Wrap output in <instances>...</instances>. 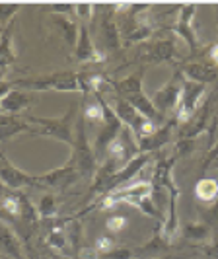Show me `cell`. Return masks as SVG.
<instances>
[{"instance_id": "cell-1", "label": "cell", "mask_w": 218, "mask_h": 259, "mask_svg": "<svg viewBox=\"0 0 218 259\" xmlns=\"http://www.w3.org/2000/svg\"><path fill=\"white\" fill-rule=\"evenodd\" d=\"M14 88H26V90L43 92H80L84 96H90L94 92H102L103 86H109V78L92 72H55V74H43L33 78H18L12 82Z\"/></svg>"}, {"instance_id": "cell-2", "label": "cell", "mask_w": 218, "mask_h": 259, "mask_svg": "<svg viewBox=\"0 0 218 259\" xmlns=\"http://www.w3.org/2000/svg\"><path fill=\"white\" fill-rule=\"evenodd\" d=\"M29 123L35 135H41V137H51V139H57V141H63L64 144L74 146V127H76V105L72 104L68 107V111L61 117H53V119H47V117H29Z\"/></svg>"}, {"instance_id": "cell-3", "label": "cell", "mask_w": 218, "mask_h": 259, "mask_svg": "<svg viewBox=\"0 0 218 259\" xmlns=\"http://www.w3.org/2000/svg\"><path fill=\"white\" fill-rule=\"evenodd\" d=\"M107 195L115 201V205L127 203V205H133L135 208H139L146 217H154V219H158V222H164L162 212H160L158 207L154 205V199H152V183L150 182L127 183V185H123L121 189H117V191L107 193Z\"/></svg>"}, {"instance_id": "cell-4", "label": "cell", "mask_w": 218, "mask_h": 259, "mask_svg": "<svg viewBox=\"0 0 218 259\" xmlns=\"http://www.w3.org/2000/svg\"><path fill=\"white\" fill-rule=\"evenodd\" d=\"M86 119L82 113L76 117V127H74V146H72V154L70 160L74 162L80 180H94L96 169H98V158L88 141V133H86Z\"/></svg>"}, {"instance_id": "cell-5", "label": "cell", "mask_w": 218, "mask_h": 259, "mask_svg": "<svg viewBox=\"0 0 218 259\" xmlns=\"http://www.w3.org/2000/svg\"><path fill=\"white\" fill-rule=\"evenodd\" d=\"M183 82H185L183 74H181L180 70H176V74L169 78L160 90H156L154 96L150 98L156 107V111L160 113L162 119H167L169 113H176L178 104H180L181 92H183Z\"/></svg>"}, {"instance_id": "cell-6", "label": "cell", "mask_w": 218, "mask_h": 259, "mask_svg": "<svg viewBox=\"0 0 218 259\" xmlns=\"http://www.w3.org/2000/svg\"><path fill=\"white\" fill-rule=\"evenodd\" d=\"M78 180H80V174H78L74 162L68 158V162L61 168H55L47 174L35 176V187L37 189H51V191H64L66 187L74 185Z\"/></svg>"}, {"instance_id": "cell-7", "label": "cell", "mask_w": 218, "mask_h": 259, "mask_svg": "<svg viewBox=\"0 0 218 259\" xmlns=\"http://www.w3.org/2000/svg\"><path fill=\"white\" fill-rule=\"evenodd\" d=\"M205 98V86L203 84H197V82H191V80H185L183 82V92H181L180 104H178V109H176V121L180 125H185L197 111L199 107V102Z\"/></svg>"}, {"instance_id": "cell-8", "label": "cell", "mask_w": 218, "mask_h": 259, "mask_svg": "<svg viewBox=\"0 0 218 259\" xmlns=\"http://www.w3.org/2000/svg\"><path fill=\"white\" fill-rule=\"evenodd\" d=\"M0 185L8 191H22L24 187H35V176H29L20 168H16L12 162L0 152Z\"/></svg>"}, {"instance_id": "cell-9", "label": "cell", "mask_w": 218, "mask_h": 259, "mask_svg": "<svg viewBox=\"0 0 218 259\" xmlns=\"http://www.w3.org/2000/svg\"><path fill=\"white\" fill-rule=\"evenodd\" d=\"M107 12L102 16L100 22V37L103 41V51L107 55H115L123 49V41H121V31H119V24L115 20V10L113 6H105Z\"/></svg>"}, {"instance_id": "cell-10", "label": "cell", "mask_w": 218, "mask_h": 259, "mask_svg": "<svg viewBox=\"0 0 218 259\" xmlns=\"http://www.w3.org/2000/svg\"><path fill=\"white\" fill-rule=\"evenodd\" d=\"M180 123L176 121V117H167L166 123L160 125L156 129L154 135L150 137H144V139H139V152L142 154H154V152H160L166 144L171 143V135H173V129L178 127Z\"/></svg>"}, {"instance_id": "cell-11", "label": "cell", "mask_w": 218, "mask_h": 259, "mask_svg": "<svg viewBox=\"0 0 218 259\" xmlns=\"http://www.w3.org/2000/svg\"><path fill=\"white\" fill-rule=\"evenodd\" d=\"M195 12H197L195 4L180 6V16H178V22L173 26V31L187 43L191 55H197V49H199V39H197V33L193 29V16H195Z\"/></svg>"}, {"instance_id": "cell-12", "label": "cell", "mask_w": 218, "mask_h": 259, "mask_svg": "<svg viewBox=\"0 0 218 259\" xmlns=\"http://www.w3.org/2000/svg\"><path fill=\"white\" fill-rule=\"evenodd\" d=\"M178 59H180V51H178L173 39H158L148 47V51L142 55V61L148 65H167V63L171 65Z\"/></svg>"}, {"instance_id": "cell-13", "label": "cell", "mask_w": 218, "mask_h": 259, "mask_svg": "<svg viewBox=\"0 0 218 259\" xmlns=\"http://www.w3.org/2000/svg\"><path fill=\"white\" fill-rule=\"evenodd\" d=\"M178 70L183 74L185 80H191V82L203 84V86L218 80V66L210 65V63H185Z\"/></svg>"}, {"instance_id": "cell-14", "label": "cell", "mask_w": 218, "mask_h": 259, "mask_svg": "<svg viewBox=\"0 0 218 259\" xmlns=\"http://www.w3.org/2000/svg\"><path fill=\"white\" fill-rule=\"evenodd\" d=\"M0 249L12 259H27L20 236L4 221H0Z\"/></svg>"}, {"instance_id": "cell-15", "label": "cell", "mask_w": 218, "mask_h": 259, "mask_svg": "<svg viewBox=\"0 0 218 259\" xmlns=\"http://www.w3.org/2000/svg\"><path fill=\"white\" fill-rule=\"evenodd\" d=\"M33 104V98L27 94V92L20 90V88H14L12 92H8L2 100H0V111L2 115H18L22 113L24 109L31 107Z\"/></svg>"}, {"instance_id": "cell-16", "label": "cell", "mask_w": 218, "mask_h": 259, "mask_svg": "<svg viewBox=\"0 0 218 259\" xmlns=\"http://www.w3.org/2000/svg\"><path fill=\"white\" fill-rule=\"evenodd\" d=\"M144 72L146 68L141 66L137 72H133L130 76L119 78V80H109V86L115 90V94L119 98H130V96H137L142 94V80H144Z\"/></svg>"}, {"instance_id": "cell-17", "label": "cell", "mask_w": 218, "mask_h": 259, "mask_svg": "<svg viewBox=\"0 0 218 259\" xmlns=\"http://www.w3.org/2000/svg\"><path fill=\"white\" fill-rule=\"evenodd\" d=\"M51 26L55 27V31H59V35L68 43V47L76 49L78 35H80V26H78V22L74 20V18L55 14V16L51 18Z\"/></svg>"}, {"instance_id": "cell-18", "label": "cell", "mask_w": 218, "mask_h": 259, "mask_svg": "<svg viewBox=\"0 0 218 259\" xmlns=\"http://www.w3.org/2000/svg\"><path fill=\"white\" fill-rule=\"evenodd\" d=\"M16 26V20H12L8 26L0 31V72L6 74V70L16 63V53H14L12 31Z\"/></svg>"}, {"instance_id": "cell-19", "label": "cell", "mask_w": 218, "mask_h": 259, "mask_svg": "<svg viewBox=\"0 0 218 259\" xmlns=\"http://www.w3.org/2000/svg\"><path fill=\"white\" fill-rule=\"evenodd\" d=\"M0 217L4 222L18 221L22 217V199H20V191H8L4 189V193L0 197Z\"/></svg>"}, {"instance_id": "cell-20", "label": "cell", "mask_w": 218, "mask_h": 259, "mask_svg": "<svg viewBox=\"0 0 218 259\" xmlns=\"http://www.w3.org/2000/svg\"><path fill=\"white\" fill-rule=\"evenodd\" d=\"M33 127L27 125L24 119L14 115H0V143L10 141L12 137L20 135V133H31Z\"/></svg>"}, {"instance_id": "cell-21", "label": "cell", "mask_w": 218, "mask_h": 259, "mask_svg": "<svg viewBox=\"0 0 218 259\" xmlns=\"http://www.w3.org/2000/svg\"><path fill=\"white\" fill-rule=\"evenodd\" d=\"M127 102L139 113H141L142 117H146V119H150V121H154L156 125L160 127V125H164L166 123V119H162L160 117V113L156 111V107H154V104H152V100L142 92V94H137V96H130V98H127Z\"/></svg>"}, {"instance_id": "cell-22", "label": "cell", "mask_w": 218, "mask_h": 259, "mask_svg": "<svg viewBox=\"0 0 218 259\" xmlns=\"http://www.w3.org/2000/svg\"><path fill=\"white\" fill-rule=\"evenodd\" d=\"M66 222L68 219L63 222H59V224H55L49 234H47V246L51 247V249H57V251H70V244H68V236H66Z\"/></svg>"}, {"instance_id": "cell-23", "label": "cell", "mask_w": 218, "mask_h": 259, "mask_svg": "<svg viewBox=\"0 0 218 259\" xmlns=\"http://www.w3.org/2000/svg\"><path fill=\"white\" fill-rule=\"evenodd\" d=\"M195 197L203 203H214L218 199V180L203 178L195 183Z\"/></svg>"}, {"instance_id": "cell-24", "label": "cell", "mask_w": 218, "mask_h": 259, "mask_svg": "<svg viewBox=\"0 0 218 259\" xmlns=\"http://www.w3.org/2000/svg\"><path fill=\"white\" fill-rule=\"evenodd\" d=\"M113 111H115V115L121 119V123H123L125 127H130V125L137 121V117L141 115L125 98H119V96L113 98Z\"/></svg>"}, {"instance_id": "cell-25", "label": "cell", "mask_w": 218, "mask_h": 259, "mask_svg": "<svg viewBox=\"0 0 218 259\" xmlns=\"http://www.w3.org/2000/svg\"><path fill=\"white\" fill-rule=\"evenodd\" d=\"M82 117L86 119V123H103V109L102 104L96 100H90L88 96H84V104H82Z\"/></svg>"}, {"instance_id": "cell-26", "label": "cell", "mask_w": 218, "mask_h": 259, "mask_svg": "<svg viewBox=\"0 0 218 259\" xmlns=\"http://www.w3.org/2000/svg\"><path fill=\"white\" fill-rule=\"evenodd\" d=\"M57 210H59V203H57V197L53 193L43 195L37 203V212L39 219H55L57 217Z\"/></svg>"}, {"instance_id": "cell-27", "label": "cell", "mask_w": 218, "mask_h": 259, "mask_svg": "<svg viewBox=\"0 0 218 259\" xmlns=\"http://www.w3.org/2000/svg\"><path fill=\"white\" fill-rule=\"evenodd\" d=\"M66 236H68V244H70V249L74 251H80L82 249V224L78 221H74L72 217L66 222Z\"/></svg>"}, {"instance_id": "cell-28", "label": "cell", "mask_w": 218, "mask_h": 259, "mask_svg": "<svg viewBox=\"0 0 218 259\" xmlns=\"http://www.w3.org/2000/svg\"><path fill=\"white\" fill-rule=\"evenodd\" d=\"M183 238L185 240H193V242H201L208 238V226L203 222H189L183 228Z\"/></svg>"}, {"instance_id": "cell-29", "label": "cell", "mask_w": 218, "mask_h": 259, "mask_svg": "<svg viewBox=\"0 0 218 259\" xmlns=\"http://www.w3.org/2000/svg\"><path fill=\"white\" fill-rule=\"evenodd\" d=\"M195 148V139H181V141H176L173 144V158H183V156H189Z\"/></svg>"}, {"instance_id": "cell-30", "label": "cell", "mask_w": 218, "mask_h": 259, "mask_svg": "<svg viewBox=\"0 0 218 259\" xmlns=\"http://www.w3.org/2000/svg\"><path fill=\"white\" fill-rule=\"evenodd\" d=\"M96 10H98V6H94V4H76V16L80 20V24L90 26V20L94 18Z\"/></svg>"}, {"instance_id": "cell-31", "label": "cell", "mask_w": 218, "mask_h": 259, "mask_svg": "<svg viewBox=\"0 0 218 259\" xmlns=\"http://www.w3.org/2000/svg\"><path fill=\"white\" fill-rule=\"evenodd\" d=\"M18 10H20V6H14V4H2L0 6V29H4L12 20H16L14 16Z\"/></svg>"}, {"instance_id": "cell-32", "label": "cell", "mask_w": 218, "mask_h": 259, "mask_svg": "<svg viewBox=\"0 0 218 259\" xmlns=\"http://www.w3.org/2000/svg\"><path fill=\"white\" fill-rule=\"evenodd\" d=\"M105 228H107L111 234L123 232V230L127 228V219H125L123 214H113V217H109V219H107V222H105Z\"/></svg>"}, {"instance_id": "cell-33", "label": "cell", "mask_w": 218, "mask_h": 259, "mask_svg": "<svg viewBox=\"0 0 218 259\" xmlns=\"http://www.w3.org/2000/svg\"><path fill=\"white\" fill-rule=\"evenodd\" d=\"M96 249H98V253H109L113 247H115V242H113V238L109 236V234H105V236H98L96 238Z\"/></svg>"}, {"instance_id": "cell-34", "label": "cell", "mask_w": 218, "mask_h": 259, "mask_svg": "<svg viewBox=\"0 0 218 259\" xmlns=\"http://www.w3.org/2000/svg\"><path fill=\"white\" fill-rule=\"evenodd\" d=\"M135 247H113L109 253H105V259H133Z\"/></svg>"}, {"instance_id": "cell-35", "label": "cell", "mask_w": 218, "mask_h": 259, "mask_svg": "<svg viewBox=\"0 0 218 259\" xmlns=\"http://www.w3.org/2000/svg\"><path fill=\"white\" fill-rule=\"evenodd\" d=\"M49 10L57 12L59 16H68V18H72V16L76 14V4H53V6H49Z\"/></svg>"}, {"instance_id": "cell-36", "label": "cell", "mask_w": 218, "mask_h": 259, "mask_svg": "<svg viewBox=\"0 0 218 259\" xmlns=\"http://www.w3.org/2000/svg\"><path fill=\"white\" fill-rule=\"evenodd\" d=\"M98 249L96 247H82L80 251H78L76 259H98Z\"/></svg>"}, {"instance_id": "cell-37", "label": "cell", "mask_w": 218, "mask_h": 259, "mask_svg": "<svg viewBox=\"0 0 218 259\" xmlns=\"http://www.w3.org/2000/svg\"><path fill=\"white\" fill-rule=\"evenodd\" d=\"M218 160V144H214L210 150H208V154H206V160H205V164H203V168H208L212 162H216Z\"/></svg>"}, {"instance_id": "cell-38", "label": "cell", "mask_w": 218, "mask_h": 259, "mask_svg": "<svg viewBox=\"0 0 218 259\" xmlns=\"http://www.w3.org/2000/svg\"><path fill=\"white\" fill-rule=\"evenodd\" d=\"M203 253H205L208 259H218V242L210 244V246L203 247Z\"/></svg>"}, {"instance_id": "cell-39", "label": "cell", "mask_w": 218, "mask_h": 259, "mask_svg": "<svg viewBox=\"0 0 218 259\" xmlns=\"http://www.w3.org/2000/svg\"><path fill=\"white\" fill-rule=\"evenodd\" d=\"M208 59H210V63H214V66L218 65V43H214V45L208 49Z\"/></svg>"}, {"instance_id": "cell-40", "label": "cell", "mask_w": 218, "mask_h": 259, "mask_svg": "<svg viewBox=\"0 0 218 259\" xmlns=\"http://www.w3.org/2000/svg\"><path fill=\"white\" fill-rule=\"evenodd\" d=\"M4 189H6V187H2V185H0V197H2V193H4Z\"/></svg>"}, {"instance_id": "cell-41", "label": "cell", "mask_w": 218, "mask_h": 259, "mask_svg": "<svg viewBox=\"0 0 218 259\" xmlns=\"http://www.w3.org/2000/svg\"><path fill=\"white\" fill-rule=\"evenodd\" d=\"M158 259H169V257H158Z\"/></svg>"}, {"instance_id": "cell-42", "label": "cell", "mask_w": 218, "mask_h": 259, "mask_svg": "<svg viewBox=\"0 0 218 259\" xmlns=\"http://www.w3.org/2000/svg\"><path fill=\"white\" fill-rule=\"evenodd\" d=\"M0 259H6V257H0Z\"/></svg>"}, {"instance_id": "cell-43", "label": "cell", "mask_w": 218, "mask_h": 259, "mask_svg": "<svg viewBox=\"0 0 218 259\" xmlns=\"http://www.w3.org/2000/svg\"><path fill=\"white\" fill-rule=\"evenodd\" d=\"M0 31H2V29H0Z\"/></svg>"}]
</instances>
